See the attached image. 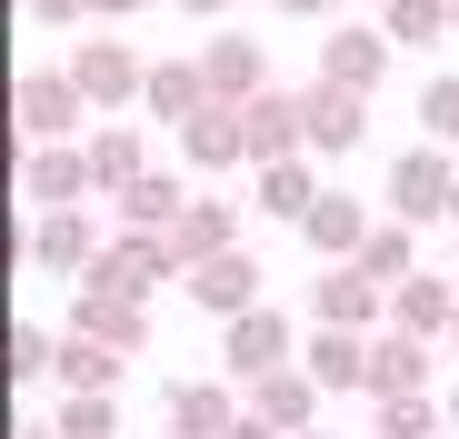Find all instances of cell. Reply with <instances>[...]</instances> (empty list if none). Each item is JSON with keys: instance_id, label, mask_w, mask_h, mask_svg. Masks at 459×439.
<instances>
[{"instance_id": "obj_17", "label": "cell", "mask_w": 459, "mask_h": 439, "mask_svg": "<svg viewBox=\"0 0 459 439\" xmlns=\"http://www.w3.org/2000/svg\"><path fill=\"white\" fill-rule=\"evenodd\" d=\"M449 320H459V280L420 270V280L390 289V330H410V340H449Z\"/></svg>"}, {"instance_id": "obj_14", "label": "cell", "mask_w": 459, "mask_h": 439, "mask_svg": "<svg viewBox=\"0 0 459 439\" xmlns=\"http://www.w3.org/2000/svg\"><path fill=\"white\" fill-rule=\"evenodd\" d=\"M369 230H379V220H369V200H350V190H320V210L299 220V240H310L330 270H340V260H359V250H369Z\"/></svg>"}, {"instance_id": "obj_5", "label": "cell", "mask_w": 459, "mask_h": 439, "mask_svg": "<svg viewBox=\"0 0 459 439\" xmlns=\"http://www.w3.org/2000/svg\"><path fill=\"white\" fill-rule=\"evenodd\" d=\"M81 81H70V70H21V90H11V120H21V140L30 151H50V140H70L81 130Z\"/></svg>"}, {"instance_id": "obj_18", "label": "cell", "mask_w": 459, "mask_h": 439, "mask_svg": "<svg viewBox=\"0 0 459 439\" xmlns=\"http://www.w3.org/2000/svg\"><path fill=\"white\" fill-rule=\"evenodd\" d=\"M320 400H330V390H320L310 370H280V380L250 390V419H270L280 439H310V429H320Z\"/></svg>"}, {"instance_id": "obj_40", "label": "cell", "mask_w": 459, "mask_h": 439, "mask_svg": "<svg viewBox=\"0 0 459 439\" xmlns=\"http://www.w3.org/2000/svg\"><path fill=\"white\" fill-rule=\"evenodd\" d=\"M449 230H459V200H449Z\"/></svg>"}, {"instance_id": "obj_13", "label": "cell", "mask_w": 459, "mask_h": 439, "mask_svg": "<svg viewBox=\"0 0 459 439\" xmlns=\"http://www.w3.org/2000/svg\"><path fill=\"white\" fill-rule=\"evenodd\" d=\"M420 390H429V340L379 330V340H369V390H359V400L379 409V400H420Z\"/></svg>"}, {"instance_id": "obj_45", "label": "cell", "mask_w": 459, "mask_h": 439, "mask_svg": "<svg viewBox=\"0 0 459 439\" xmlns=\"http://www.w3.org/2000/svg\"><path fill=\"white\" fill-rule=\"evenodd\" d=\"M379 11H390V0H379Z\"/></svg>"}, {"instance_id": "obj_6", "label": "cell", "mask_w": 459, "mask_h": 439, "mask_svg": "<svg viewBox=\"0 0 459 439\" xmlns=\"http://www.w3.org/2000/svg\"><path fill=\"white\" fill-rule=\"evenodd\" d=\"M379 310H390V289H379L359 260H340V270L310 280V320H320V330H359V340H379Z\"/></svg>"}, {"instance_id": "obj_23", "label": "cell", "mask_w": 459, "mask_h": 439, "mask_svg": "<svg viewBox=\"0 0 459 439\" xmlns=\"http://www.w3.org/2000/svg\"><path fill=\"white\" fill-rule=\"evenodd\" d=\"M200 110H210V81H200V50H190V60H150V120L190 130Z\"/></svg>"}, {"instance_id": "obj_27", "label": "cell", "mask_w": 459, "mask_h": 439, "mask_svg": "<svg viewBox=\"0 0 459 439\" xmlns=\"http://www.w3.org/2000/svg\"><path fill=\"white\" fill-rule=\"evenodd\" d=\"M180 210H190V190H180L170 170H150V180L120 200V230H150V240H170V230H180Z\"/></svg>"}, {"instance_id": "obj_25", "label": "cell", "mask_w": 459, "mask_h": 439, "mask_svg": "<svg viewBox=\"0 0 459 439\" xmlns=\"http://www.w3.org/2000/svg\"><path fill=\"white\" fill-rule=\"evenodd\" d=\"M299 370H310L320 390H369V340H359V330H310Z\"/></svg>"}, {"instance_id": "obj_15", "label": "cell", "mask_w": 459, "mask_h": 439, "mask_svg": "<svg viewBox=\"0 0 459 439\" xmlns=\"http://www.w3.org/2000/svg\"><path fill=\"white\" fill-rule=\"evenodd\" d=\"M299 130H310V151H359L369 100H359V90H340V81H310V90H299Z\"/></svg>"}, {"instance_id": "obj_31", "label": "cell", "mask_w": 459, "mask_h": 439, "mask_svg": "<svg viewBox=\"0 0 459 439\" xmlns=\"http://www.w3.org/2000/svg\"><path fill=\"white\" fill-rule=\"evenodd\" d=\"M420 130L439 140V151H459V70H439V81L420 90Z\"/></svg>"}, {"instance_id": "obj_1", "label": "cell", "mask_w": 459, "mask_h": 439, "mask_svg": "<svg viewBox=\"0 0 459 439\" xmlns=\"http://www.w3.org/2000/svg\"><path fill=\"white\" fill-rule=\"evenodd\" d=\"M280 370H299V340H290V320L260 300L250 320H230V330H220V380L260 390V380H280Z\"/></svg>"}, {"instance_id": "obj_37", "label": "cell", "mask_w": 459, "mask_h": 439, "mask_svg": "<svg viewBox=\"0 0 459 439\" xmlns=\"http://www.w3.org/2000/svg\"><path fill=\"white\" fill-rule=\"evenodd\" d=\"M180 11H190V21H220V11H230V0H180Z\"/></svg>"}, {"instance_id": "obj_26", "label": "cell", "mask_w": 459, "mask_h": 439, "mask_svg": "<svg viewBox=\"0 0 459 439\" xmlns=\"http://www.w3.org/2000/svg\"><path fill=\"white\" fill-rule=\"evenodd\" d=\"M250 210H260V220H310V210H320L310 160H270V170H250Z\"/></svg>"}, {"instance_id": "obj_24", "label": "cell", "mask_w": 459, "mask_h": 439, "mask_svg": "<svg viewBox=\"0 0 459 439\" xmlns=\"http://www.w3.org/2000/svg\"><path fill=\"white\" fill-rule=\"evenodd\" d=\"M170 250H180V270H200V260H220V250H240V210H230V200H190L180 230H170Z\"/></svg>"}, {"instance_id": "obj_21", "label": "cell", "mask_w": 459, "mask_h": 439, "mask_svg": "<svg viewBox=\"0 0 459 439\" xmlns=\"http://www.w3.org/2000/svg\"><path fill=\"white\" fill-rule=\"evenodd\" d=\"M180 160H190V170H250V130H240V110L210 100V110L180 130Z\"/></svg>"}, {"instance_id": "obj_4", "label": "cell", "mask_w": 459, "mask_h": 439, "mask_svg": "<svg viewBox=\"0 0 459 439\" xmlns=\"http://www.w3.org/2000/svg\"><path fill=\"white\" fill-rule=\"evenodd\" d=\"M449 200H459V170H449L439 140H420V151H400V160H390V220L429 230V220H449Z\"/></svg>"}, {"instance_id": "obj_34", "label": "cell", "mask_w": 459, "mask_h": 439, "mask_svg": "<svg viewBox=\"0 0 459 439\" xmlns=\"http://www.w3.org/2000/svg\"><path fill=\"white\" fill-rule=\"evenodd\" d=\"M30 21H50V30H70V21H91V0H21Z\"/></svg>"}, {"instance_id": "obj_9", "label": "cell", "mask_w": 459, "mask_h": 439, "mask_svg": "<svg viewBox=\"0 0 459 439\" xmlns=\"http://www.w3.org/2000/svg\"><path fill=\"white\" fill-rule=\"evenodd\" d=\"M21 200H40V210H81V200H100L91 151H81V140H50V151H30V160H21Z\"/></svg>"}, {"instance_id": "obj_42", "label": "cell", "mask_w": 459, "mask_h": 439, "mask_svg": "<svg viewBox=\"0 0 459 439\" xmlns=\"http://www.w3.org/2000/svg\"><path fill=\"white\" fill-rule=\"evenodd\" d=\"M449 340H459V320H449Z\"/></svg>"}, {"instance_id": "obj_8", "label": "cell", "mask_w": 459, "mask_h": 439, "mask_svg": "<svg viewBox=\"0 0 459 439\" xmlns=\"http://www.w3.org/2000/svg\"><path fill=\"white\" fill-rule=\"evenodd\" d=\"M200 81H210V100H220V110H250L260 90H280V81H270V60H260V40H240V30L200 40Z\"/></svg>"}, {"instance_id": "obj_20", "label": "cell", "mask_w": 459, "mask_h": 439, "mask_svg": "<svg viewBox=\"0 0 459 439\" xmlns=\"http://www.w3.org/2000/svg\"><path fill=\"white\" fill-rule=\"evenodd\" d=\"M70 330H81V340H110L120 359L150 349V310H140V300H110V289H81V300H70Z\"/></svg>"}, {"instance_id": "obj_19", "label": "cell", "mask_w": 459, "mask_h": 439, "mask_svg": "<svg viewBox=\"0 0 459 439\" xmlns=\"http://www.w3.org/2000/svg\"><path fill=\"white\" fill-rule=\"evenodd\" d=\"M81 151H91V180H100V200H130V190L150 180V151H140V130H130V120H100V130L81 140Z\"/></svg>"}, {"instance_id": "obj_38", "label": "cell", "mask_w": 459, "mask_h": 439, "mask_svg": "<svg viewBox=\"0 0 459 439\" xmlns=\"http://www.w3.org/2000/svg\"><path fill=\"white\" fill-rule=\"evenodd\" d=\"M230 439H280V429H270V419H240V429H230Z\"/></svg>"}, {"instance_id": "obj_35", "label": "cell", "mask_w": 459, "mask_h": 439, "mask_svg": "<svg viewBox=\"0 0 459 439\" xmlns=\"http://www.w3.org/2000/svg\"><path fill=\"white\" fill-rule=\"evenodd\" d=\"M130 11H150V0H91V21H130Z\"/></svg>"}, {"instance_id": "obj_41", "label": "cell", "mask_w": 459, "mask_h": 439, "mask_svg": "<svg viewBox=\"0 0 459 439\" xmlns=\"http://www.w3.org/2000/svg\"><path fill=\"white\" fill-rule=\"evenodd\" d=\"M449 30H459V0H449Z\"/></svg>"}, {"instance_id": "obj_33", "label": "cell", "mask_w": 459, "mask_h": 439, "mask_svg": "<svg viewBox=\"0 0 459 439\" xmlns=\"http://www.w3.org/2000/svg\"><path fill=\"white\" fill-rule=\"evenodd\" d=\"M60 439H120V400H60Z\"/></svg>"}, {"instance_id": "obj_10", "label": "cell", "mask_w": 459, "mask_h": 439, "mask_svg": "<svg viewBox=\"0 0 459 439\" xmlns=\"http://www.w3.org/2000/svg\"><path fill=\"white\" fill-rule=\"evenodd\" d=\"M390 50H400V40L379 30V21H340V30L320 40V81H340V90L369 100V90H379V70H390Z\"/></svg>"}, {"instance_id": "obj_7", "label": "cell", "mask_w": 459, "mask_h": 439, "mask_svg": "<svg viewBox=\"0 0 459 439\" xmlns=\"http://www.w3.org/2000/svg\"><path fill=\"white\" fill-rule=\"evenodd\" d=\"M180 289H190V310H210V320L230 330V320H250V310H260V260H250V250H220V260L180 270Z\"/></svg>"}, {"instance_id": "obj_28", "label": "cell", "mask_w": 459, "mask_h": 439, "mask_svg": "<svg viewBox=\"0 0 459 439\" xmlns=\"http://www.w3.org/2000/svg\"><path fill=\"white\" fill-rule=\"evenodd\" d=\"M359 270H369L379 289L420 280V230H410V220H379V230H369V250H359Z\"/></svg>"}, {"instance_id": "obj_36", "label": "cell", "mask_w": 459, "mask_h": 439, "mask_svg": "<svg viewBox=\"0 0 459 439\" xmlns=\"http://www.w3.org/2000/svg\"><path fill=\"white\" fill-rule=\"evenodd\" d=\"M270 11H290V21H320V11H330V0H270Z\"/></svg>"}, {"instance_id": "obj_3", "label": "cell", "mask_w": 459, "mask_h": 439, "mask_svg": "<svg viewBox=\"0 0 459 439\" xmlns=\"http://www.w3.org/2000/svg\"><path fill=\"white\" fill-rule=\"evenodd\" d=\"M160 280H180V250H170V240H150V230H120V240L81 270V289H110V300H150Z\"/></svg>"}, {"instance_id": "obj_2", "label": "cell", "mask_w": 459, "mask_h": 439, "mask_svg": "<svg viewBox=\"0 0 459 439\" xmlns=\"http://www.w3.org/2000/svg\"><path fill=\"white\" fill-rule=\"evenodd\" d=\"M60 70H70V81H81V100L110 110V120H120V100H150V60H140L130 40H70Z\"/></svg>"}, {"instance_id": "obj_22", "label": "cell", "mask_w": 459, "mask_h": 439, "mask_svg": "<svg viewBox=\"0 0 459 439\" xmlns=\"http://www.w3.org/2000/svg\"><path fill=\"white\" fill-rule=\"evenodd\" d=\"M110 240H91V210H40L30 220V260L40 270H91Z\"/></svg>"}, {"instance_id": "obj_39", "label": "cell", "mask_w": 459, "mask_h": 439, "mask_svg": "<svg viewBox=\"0 0 459 439\" xmlns=\"http://www.w3.org/2000/svg\"><path fill=\"white\" fill-rule=\"evenodd\" d=\"M449 429H459V380H449Z\"/></svg>"}, {"instance_id": "obj_30", "label": "cell", "mask_w": 459, "mask_h": 439, "mask_svg": "<svg viewBox=\"0 0 459 439\" xmlns=\"http://www.w3.org/2000/svg\"><path fill=\"white\" fill-rule=\"evenodd\" d=\"M50 370H60V340H50L40 320H11V380L30 390V380H50Z\"/></svg>"}, {"instance_id": "obj_43", "label": "cell", "mask_w": 459, "mask_h": 439, "mask_svg": "<svg viewBox=\"0 0 459 439\" xmlns=\"http://www.w3.org/2000/svg\"><path fill=\"white\" fill-rule=\"evenodd\" d=\"M310 439H330V429H310Z\"/></svg>"}, {"instance_id": "obj_29", "label": "cell", "mask_w": 459, "mask_h": 439, "mask_svg": "<svg viewBox=\"0 0 459 439\" xmlns=\"http://www.w3.org/2000/svg\"><path fill=\"white\" fill-rule=\"evenodd\" d=\"M369 429H379V439H439V429H449V400H429V390H420V400H379Z\"/></svg>"}, {"instance_id": "obj_12", "label": "cell", "mask_w": 459, "mask_h": 439, "mask_svg": "<svg viewBox=\"0 0 459 439\" xmlns=\"http://www.w3.org/2000/svg\"><path fill=\"white\" fill-rule=\"evenodd\" d=\"M240 130H250V170H270V160H310V130H299V90H260V100L240 110Z\"/></svg>"}, {"instance_id": "obj_16", "label": "cell", "mask_w": 459, "mask_h": 439, "mask_svg": "<svg viewBox=\"0 0 459 439\" xmlns=\"http://www.w3.org/2000/svg\"><path fill=\"white\" fill-rule=\"evenodd\" d=\"M120 370H130V359L110 349V340H81V330H60V400H120Z\"/></svg>"}, {"instance_id": "obj_11", "label": "cell", "mask_w": 459, "mask_h": 439, "mask_svg": "<svg viewBox=\"0 0 459 439\" xmlns=\"http://www.w3.org/2000/svg\"><path fill=\"white\" fill-rule=\"evenodd\" d=\"M250 419V390L240 380H180L170 390V439H230Z\"/></svg>"}, {"instance_id": "obj_44", "label": "cell", "mask_w": 459, "mask_h": 439, "mask_svg": "<svg viewBox=\"0 0 459 439\" xmlns=\"http://www.w3.org/2000/svg\"><path fill=\"white\" fill-rule=\"evenodd\" d=\"M439 439H459V429H439Z\"/></svg>"}, {"instance_id": "obj_32", "label": "cell", "mask_w": 459, "mask_h": 439, "mask_svg": "<svg viewBox=\"0 0 459 439\" xmlns=\"http://www.w3.org/2000/svg\"><path fill=\"white\" fill-rule=\"evenodd\" d=\"M379 30H390V40H439V30H449V0H390Z\"/></svg>"}]
</instances>
